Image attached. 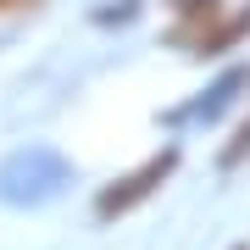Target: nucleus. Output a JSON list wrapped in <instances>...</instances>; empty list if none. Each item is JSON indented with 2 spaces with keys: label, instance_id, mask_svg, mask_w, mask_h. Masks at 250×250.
<instances>
[{
  "label": "nucleus",
  "instance_id": "nucleus-7",
  "mask_svg": "<svg viewBox=\"0 0 250 250\" xmlns=\"http://www.w3.org/2000/svg\"><path fill=\"white\" fill-rule=\"evenodd\" d=\"M233 250H250V245H233Z\"/></svg>",
  "mask_w": 250,
  "mask_h": 250
},
{
  "label": "nucleus",
  "instance_id": "nucleus-2",
  "mask_svg": "<svg viewBox=\"0 0 250 250\" xmlns=\"http://www.w3.org/2000/svg\"><path fill=\"white\" fill-rule=\"evenodd\" d=\"M172 11H178V28H172V39H189V50L200 45L206 34H211L217 22H223V0H172Z\"/></svg>",
  "mask_w": 250,
  "mask_h": 250
},
{
  "label": "nucleus",
  "instance_id": "nucleus-4",
  "mask_svg": "<svg viewBox=\"0 0 250 250\" xmlns=\"http://www.w3.org/2000/svg\"><path fill=\"white\" fill-rule=\"evenodd\" d=\"M239 89H250V67H233L228 78H223V83H211V89H206V95L195 100V106L184 111V117H206V111H217V106H223V100H233Z\"/></svg>",
  "mask_w": 250,
  "mask_h": 250
},
{
  "label": "nucleus",
  "instance_id": "nucleus-5",
  "mask_svg": "<svg viewBox=\"0 0 250 250\" xmlns=\"http://www.w3.org/2000/svg\"><path fill=\"white\" fill-rule=\"evenodd\" d=\"M245 156H250V117L233 128V134H228V145H223V150H217V167H223V172H233Z\"/></svg>",
  "mask_w": 250,
  "mask_h": 250
},
{
  "label": "nucleus",
  "instance_id": "nucleus-3",
  "mask_svg": "<svg viewBox=\"0 0 250 250\" xmlns=\"http://www.w3.org/2000/svg\"><path fill=\"white\" fill-rule=\"evenodd\" d=\"M250 39V6H239V11H223V22L211 28V34L195 45V56H223L228 45H245Z\"/></svg>",
  "mask_w": 250,
  "mask_h": 250
},
{
  "label": "nucleus",
  "instance_id": "nucleus-6",
  "mask_svg": "<svg viewBox=\"0 0 250 250\" xmlns=\"http://www.w3.org/2000/svg\"><path fill=\"white\" fill-rule=\"evenodd\" d=\"M22 6H39V0H0V11H22Z\"/></svg>",
  "mask_w": 250,
  "mask_h": 250
},
{
  "label": "nucleus",
  "instance_id": "nucleus-1",
  "mask_svg": "<svg viewBox=\"0 0 250 250\" xmlns=\"http://www.w3.org/2000/svg\"><path fill=\"white\" fill-rule=\"evenodd\" d=\"M172 167H178V150H156L150 161H145V167H134V172H123V178H111L106 189H100L95 195V217L100 223H117V217H128V211H139L145 200L156 195L161 184L172 178Z\"/></svg>",
  "mask_w": 250,
  "mask_h": 250
}]
</instances>
